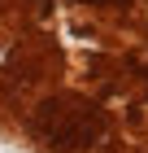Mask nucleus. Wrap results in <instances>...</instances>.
<instances>
[{"instance_id": "1", "label": "nucleus", "mask_w": 148, "mask_h": 153, "mask_svg": "<svg viewBox=\"0 0 148 153\" xmlns=\"http://www.w3.org/2000/svg\"><path fill=\"white\" fill-rule=\"evenodd\" d=\"M39 131L52 144H61V149H79V144H87L100 131V118H96L91 105H44Z\"/></svg>"}]
</instances>
